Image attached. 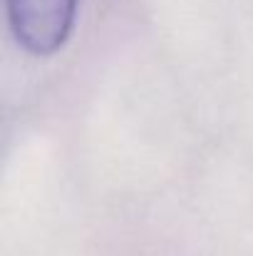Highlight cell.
Wrapping results in <instances>:
<instances>
[{"mask_svg":"<svg viewBox=\"0 0 253 256\" xmlns=\"http://www.w3.org/2000/svg\"><path fill=\"white\" fill-rule=\"evenodd\" d=\"M77 0H7V18L17 42L37 55H50L67 40Z\"/></svg>","mask_w":253,"mask_h":256,"instance_id":"cell-1","label":"cell"}]
</instances>
